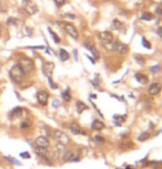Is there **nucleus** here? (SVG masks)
<instances>
[{
    "mask_svg": "<svg viewBox=\"0 0 162 169\" xmlns=\"http://www.w3.org/2000/svg\"><path fill=\"white\" fill-rule=\"evenodd\" d=\"M98 38L100 40V43L102 44V47L108 51H112L114 49V36L113 34L109 31H103L98 34Z\"/></svg>",
    "mask_w": 162,
    "mask_h": 169,
    "instance_id": "1",
    "label": "nucleus"
},
{
    "mask_svg": "<svg viewBox=\"0 0 162 169\" xmlns=\"http://www.w3.org/2000/svg\"><path fill=\"white\" fill-rule=\"evenodd\" d=\"M9 76L10 79L14 81L15 83H21L25 80L26 76V72L22 70V68L19 64L14 65L9 71Z\"/></svg>",
    "mask_w": 162,
    "mask_h": 169,
    "instance_id": "2",
    "label": "nucleus"
},
{
    "mask_svg": "<svg viewBox=\"0 0 162 169\" xmlns=\"http://www.w3.org/2000/svg\"><path fill=\"white\" fill-rule=\"evenodd\" d=\"M22 8L26 11V13H28L29 16H33L38 11L37 4L31 0H22Z\"/></svg>",
    "mask_w": 162,
    "mask_h": 169,
    "instance_id": "3",
    "label": "nucleus"
},
{
    "mask_svg": "<svg viewBox=\"0 0 162 169\" xmlns=\"http://www.w3.org/2000/svg\"><path fill=\"white\" fill-rule=\"evenodd\" d=\"M18 64L20 65L22 68V70L27 73H30L33 71V68H34V64H33V61L32 60H30L28 58H21L19 60Z\"/></svg>",
    "mask_w": 162,
    "mask_h": 169,
    "instance_id": "4",
    "label": "nucleus"
},
{
    "mask_svg": "<svg viewBox=\"0 0 162 169\" xmlns=\"http://www.w3.org/2000/svg\"><path fill=\"white\" fill-rule=\"evenodd\" d=\"M53 137H55V139L58 141V144H61V145H64V146H66V145H68L69 143H70V138H69V136H68L66 133L61 132V130H57V132H55Z\"/></svg>",
    "mask_w": 162,
    "mask_h": 169,
    "instance_id": "5",
    "label": "nucleus"
},
{
    "mask_svg": "<svg viewBox=\"0 0 162 169\" xmlns=\"http://www.w3.org/2000/svg\"><path fill=\"white\" fill-rule=\"evenodd\" d=\"M62 27H63V29H64V31H66V32L68 33L70 36H72L74 39H78V38H79L78 30L76 29V27H74L72 23H69V22H63Z\"/></svg>",
    "mask_w": 162,
    "mask_h": 169,
    "instance_id": "6",
    "label": "nucleus"
},
{
    "mask_svg": "<svg viewBox=\"0 0 162 169\" xmlns=\"http://www.w3.org/2000/svg\"><path fill=\"white\" fill-rule=\"evenodd\" d=\"M117 53L121 54V55H124V54L128 53V51H129V49H128V47H127V44L122 43V42H120V41H117L116 40V42H114V49H113Z\"/></svg>",
    "mask_w": 162,
    "mask_h": 169,
    "instance_id": "7",
    "label": "nucleus"
},
{
    "mask_svg": "<svg viewBox=\"0 0 162 169\" xmlns=\"http://www.w3.org/2000/svg\"><path fill=\"white\" fill-rule=\"evenodd\" d=\"M49 100V94L46 91H39L37 93V101L42 106H46Z\"/></svg>",
    "mask_w": 162,
    "mask_h": 169,
    "instance_id": "8",
    "label": "nucleus"
},
{
    "mask_svg": "<svg viewBox=\"0 0 162 169\" xmlns=\"http://www.w3.org/2000/svg\"><path fill=\"white\" fill-rule=\"evenodd\" d=\"M34 144H36V147H40V148H48L50 143L47 137L44 136H39L37 137V139L34 140Z\"/></svg>",
    "mask_w": 162,
    "mask_h": 169,
    "instance_id": "9",
    "label": "nucleus"
},
{
    "mask_svg": "<svg viewBox=\"0 0 162 169\" xmlns=\"http://www.w3.org/2000/svg\"><path fill=\"white\" fill-rule=\"evenodd\" d=\"M162 90V85L160 83H152L151 85L149 86L148 89V93L152 95V96H155V95H158Z\"/></svg>",
    "mask_w": 162,
    "mask_h": 169,
    "instance_id": "10",
    "label": "nucleus"
},
{
    "mask_svg": "<svg viewBox=\"0 0 162 169\" xmlns=\"http://www.w3.org/2000/svg\"><path fill=\"white\" fill-rule=\"evenodd\" d=\"M85 47L88 49L90 52H91L92 54H93V57L96 59H99L100 58V53L98 52V50L96 49V47H94V44H93V42L92 41H90V40H88V41H86L85 42Z\"/></svg>",
    "mask_w": 162,
    "mask_h": 169,
    "instance_id": "11",
    "label": "nucleus"
},
{
    "mask_svg": "<svg viewBox=\"0 0 162 169\" xmlns=\"http://www.w3.org/2000/svg\"><path fill=\"white\" fill-rule=\"evenodd\" d=\"M42 68H44V75L47 76V77H51L52 71H53V68H55V64L51 63V62H47V63H44V64Z\"/></svg>",
    "mask_w": 162,
    "mask_h": 169,
    "instance_id": "12",
    "label": "nucleus"
},
{
    "mask_svg": "<svg viewBox=\"0 0 162 169\" xmlns=\"http://www.w3.org/2000/svg\"><path fill=\"white\" fill-rule=\"evenodd\" d=\"M69 130H70L71 133L77 134V135H85V132L82 130V128L80 127V125L78 123H71L70 126H69Z\"/></svg>",
    "mask_w": 162,
    "mask_h": 169,
    "instance_id": "13",
    "label": "nucleus"
},
{
    "mask_svg": "<svg viewBox=\"0 0 162 169\" xmlns=\"http://www.w3.org/2000/svg\"><path fill=\"white\" fill-rule=\"evenodd\" d=\"M64 151H66V148H64V145H61V144H59L57 147H56V149H55V157L56 158H62V156H63V154H64Z\"/></svg>",
    "mask_w": 162,
    "mask_h": 169,
    "instance_id": "14",
    "label": "nucleus"
},
{
    "mask_svg": "<svg viewBox=\"0 0 162 169\" xmlns=\"http://www.w3.org/2000/svg\"><path fill=\"white\" fill-rule=\"evenodd\" d=\"M36 154L40 157V158H44V159H47L49 158V153H48V149L47 148H40V147H36Z\"/></svg>",
    "mask_w": 162,
    "mask_h": 169,
    "instance_id": "15",
    "label": "nucleus"
},
{
    "mask_svg": "<svg viewBox=\"0 0 162 169\" xmlns=\"http://www.w3.org/2000/svg\"><path fill=\"white\" fill-rule=\"evenodd\" d=\"M21 114H22V108L21 107H15L10 113H9V118L15 119V118H17V117H20Z\"/></svg>",
    "mask_w": 162,
    "mask_h": 169,
    "instance_id": "16",
    "label": "nucleus"
},
{
    "mask_svg": "<svg viewBox=\"0 0 162 169\" xmlns=\"http://www.w3.org/2000/svg\"><path fill=\"white\" fill-rule=\"evenodd\" d=\"M74 158V150H71V149L64 151V154H63V156H62V160L64 162H72Z\"/></svg>",
    "mask_w": 162,
    "mask_h": 169,
    "instance_id": "17",
    "label": "nucleus"
},
{
    "mask_svg": "<svg viewBox=\"0 0 162 169\" xmlns=\"http://www.w3.org/2000/svg\"><path fill=\"white\" fill-rule=\"evenodd\" d=\"M104 127V124H103L101 121H98V119H96V121H93L91 124V128L94 130H101Z\"/></svg>",
    "mask_w": 162,
    "mask_h": 169,
    "instance_id": "18",
    "label": "nucleus"
},
{
    "mask_svg": "<svg viewBox=\"0 0 162 169\" xmlns=\"http://www.w3.org/2000/svg\"><path fill=\"white\" fill-rule=\"evenodd\" d=\"M59 58H60L61 61H67V60H69V53H68L66 50L60 49L59 50Z\"/></svg>",
    "mask_w": 162,
    "mask_h": 169,
    "instance_id": "19",
    "label": "nucleus"
},
{
    "mask_svg": "<svg viewBox=\"0 0 162 169\" xmlns=\"http://www.w3.org/2000/svg\"><path fill=\"white\" fill-rule=\"evenodd\" d=\"M76 107H77V112L79 113V114H81L82 112L85 111V109H87V105L85 104V103H82V102L80 101H78L77 102V104H76Z\"/></svg>",
    "mask_w": 162,
    "mask_h": 169,
    "instance_id": "20",
    "label": "nucleus"
},
{
    "mask_svg": "<svg viewBox=\"0 0 162 169\" xmlns=\"http://www.w3.org/2000/svg\"><path fill=\"white\" fill-rule=\"evenodd\" d=\"M149 137H150V133L149 132H143L138 136V140L139 141H146V140H148Z\"/></svg>",
    "mask_w": 162,
    "mask_h": 169,
    "instance_id": "21",
    "label": "nucleus"
},
{
    "mask_svg": "<svg viewBox=\"0 0 162 169\" xmlns=\"http://www.w3.org/2000/svg\"><path fill=\"white\" fill-rule=\"evenodd\" d=\"M136 79L139 81L140 83H142V84H144V83L148 82V77L146 75H143V74H140V73H136Z\"/></svg>",
    "mask_w": 162,
    "mask_h": 169,
    "instance_id": "22",
    "label": "nucleus"
},
{
    "mask_svg": "<svg viewBox=\"0 0 162 169\" xmlns=\"http://www.w3.org/2000/svg\"><path fill=\"white\" fill-rule=\"evenodd\" d=\"M7 25H19V20L17 18H14V17L8 18L7 19Z\"/></svg>",
    "mask_w": 162,
    "mask_h": 169,
    "instance_id": "23",
    "label": "nucleus"
},
{
    "mask_svg": "<svg viewBox=\"0 0 162 169\" xmlns=\"http://www.w3.org/2000/svg\"><path fill=\"white\" fill-rule=\"evenodd\" d=\"M62 98L63 101L66 102H70L71 101V95H70V92H69V90H66L64 92H62Z\"/></svg>",
    "mask_w": 162,
    "mask_h": 169,
    "instance_id": "24",
    "label": "nucleus"
},
{
    "mask_svg": "<svg viewBox=\"0 0 162 169\" xmlns=\"http://www.w3.org/2000/svg\"><path fill=\"white\" fill-rule=\"evenodd\" d=\"M112 25H113V28L116 30H121L122 28H123V25H122V23L119 21V20H117V19H114V20H113V22H112Z\"/></svg>",
    "mask_w": 162,
    "mask_h": 169,
    "instance_id": "25",
    "label": "nucleus"
},
{
    "mask_svg": "<svg viewBox=\"0 0 162 169\" xmlns=\"http://www.w3.org/2000/svg\"><path fill=\"white\" fill-rule=\"evenodd\" d=\"M48 29H49V33L51 34V36H52V39H53V41H55L56 43H59V42H60V38L58 36V34H57L56 32H53V31H52V30L50 29V28H48Z\"/></svg>",
    "mask_w": 162,
    "mask_h": 169,
    "instance_id": "26",
    "label": "nucleus"
},
{
    "mask_svg": "<svg viewBox=\"0 0 162 169\" xmlns=\"http://www.w3.org/2000/svg\"><path fill=\"white\" fill-rule=\"evenodd\" d=\"M141 18H142V20H152L153 19V15L150 13V12H144Z\"/></svg>",
    "mask_w": 162,
    "mask_h": 169,
    "instance_id": "27",
    "label": "nucleus"
},
{
    "mask_svg": "<svg viewBox=\"0 0 162 169\" xmlns=\"http://www.w3.org/2000/svg\"><path fill=\"white\" fill-rule=\"evenodd\" d=\"M160 71H161L160 65H154V66H151V68H150V72L152 73H159Z\"/></svg>",
    "mask_w": 162,
    "mask_h": 169,
    "instance_id": "28",
    "label": "nucleus"
},
{
    "mask_svg": "<svg viewBox=\"0 0 162 169\" xmlns=\"http://www.w3.org/2000/svg\"><path fill=\"white\" fill-rule=\"evenodd\" d=\"M155 13L158 16H162V2H160V4L157 6V8H155Z\"/></svg>",
    "mask_w": 162,
    "mask_h": 169,
    "instance_id": "29",
    "label": "nucleus"
},
{
    "mask_svg": "<svg viewBox=\"0 0 162 169\" xmlns=\"http://www.w3.org/2000/svg\"><path fill=\"white\" fill-rule=\"evenodd\" d=\"M94 141H96V143H98V144H103V143H104V138H103L102 136L97 135V136L94 137Z\"/></svg>",
    "mask_w": 162,
    "mask_h": 169,
    "instance_id": "30",
    "label": "nucleus"
},
{
    "mask_svg": "<svg viewBox=\"0 0 162 169\" xmlns=\"http://www.w3.org/2000/svg\"><path fill=\"white\" fill-rule=\"evenodd\" d=\"M7 159L9 162H12V164H15V165H21V162H19V160H17V159H15L14 157H7Z\"/></svg>",
    "mask_w": 162,
    "mask_h": 169,
    "instance_id": "31",
    "label": "nucleus"
},
{
    "mask_svg": "<svg viewBox=\"0 0 162 169\" xmlns=\"http://www.w3.org/2000/svg\"><path fill=\"white\" fill-rule=\"evenodd\" d=\"M53 1L57 4V7H61V6H63V4H66V0H53Z\"/></svg>",
    "mask_w": 162,
    "mask_h": 169,
    "instance_id": "32",
    "label": "nucleus"
},
{
    "mask_svg": "<svg viewBox=\"0 0 162 169\" xmlns=\"http://www.w3.org/2000/svg\"><path fill=\"white\" fill-rule=\"evenodd\" d=\"M20 157H22V158H25V159H29L30 158V154H29V153H27V151H23V153H21V154H20Z\"/></svg>",
    "mask_w": 162,
    "mask_h": 169,
    "instance_id": "33",
    "label": "nucleus"
},
{
    "mask_svg": "<svg viewBox=\"0 0 162 169\" xmlns=\"http://www.w3.org/2000/svg\"><path fill=\"white\" fill-rule=\"evenodd\" d=\"M30 125H31V124H30L29 122H22L21 124H20V127H21L22 130H23V128H27V127H29Z\"/></svg>",
    "mask_w": 162,
    "mask_h": 169,
    "instance_id": "34",
    "label": "nucleus"
},
{
    "mask_svg": "<svg viewBox=\"0 0 162 169\" xmlns=\"http://www.w3.org/2000/svg\"><path fill=\"white\" fill-rule=\"evenodd\" d=\"M142 44H143L144 45V48H148V49H149V48H150V42H148L147 40L144 39H142Z\"/></svg>",
    "mask_w": 162,
    "mask_h": 169,
    "instance_id": "35",
    "label": "nucleus"
},
{
    "mask_svg": "<svg viewBox=\"0 0 162 169\" xmlns=\"http://www.w3.org/2000/svg\"><path fill=\"white\" fill-rule=\"evenodd\" d=\"M158 34L162 38V27H160V28L158 29Z\"/></svg>",
    "mask_w": 162,
    "mask_h": 169,
    "instance_id": "36",
    "label": "nucleus"
},
{
    "mask_svg": "<svg viewBox=\"0 0 162 169\" xmlns=\"http://www.w3.org/2000/svg\"><path fill=\"white\" fill-rule=\"evenodd\" d=\"M28 48H30V49H44L42 45H40V47H28Z\"/></svg>",
    "mask_w": 162,
    "mask_h": 169,
    "instance_id": "37",
    "label": "nucleus"
},
{
    "mask_svg": "<svg viewBox=\"0 0 162 169\" xmlns=\"http://www.w3.org/2000/svg\"><path fill=\"white\" fill-rule=\"evenodd\" d=\"M58 105H59L58 101H53V107H58Z\"/></svg>",
    "mask_w": 162,
    "mask_h": 169,
    "instance_id": "38",
    "label": "nucleus"
},
{
    "mask_svg": "<svg viewBox=\"0 0 162 169\" xmlns=\"http://www.w3.org/2000/svg\"><path fill=\"white\" fill-rule=\"evenodd\" d=\"M154 169H162V166L161 167H157V168H154Z\"/></svg>",
    "mask_w": 162,
    "mask_h": 169,
    "instance_id": "39",
    "label": "nucleus"
}]
</instances>
